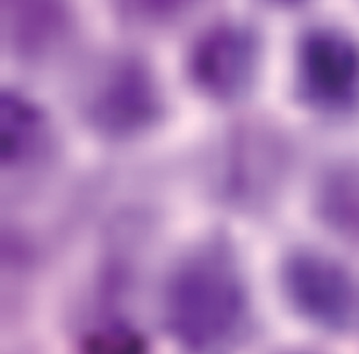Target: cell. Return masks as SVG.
I'll return each instance as SVG.
<instances>
[{"label": "cell", "instance_id": "5b68a950", "mask_svg": "<svg viewBox=\"0 0 359 354\" xmlns=\"http://www.w3.org/2000/svg\"><path fill=\"white\" fill-rule=\"evenodd\" d=\"M252 64L247 36L233 27H217L205 34L192 53V75L209 95L227 98L245 84Z\"/></svg>", "mask_w": 359, "mask_h": 354}, {"label": "cell", "instance_id": "3957f363", "mask_svg": "<svg viewBox=\"0 0 359 354\" xmlns=\"http://www.w3.org/2000/svg\"><path fill=\"white\" fill-rule=\"evenodd\" d=\"M300 77L313 100L342 106L359 89V48L338 32L310 33L300 50Z\"/></svg>", "mask_w": 359, "mask_h": 354}, {"label": "cell", "instance_id": "8992f818", "mask_svg": "<svg viewBox=\"0 0 359 354\" xmlns=\"http://www.w3.org/2000/svg\"><path fill=\"white\" fill-rule=\"evenodd\" d=\"M68 20V0H4L5 33L26 54H40L58 43Z\"/></svg>", "mask_w": 359, "mask_h": 354}, {"label": "cell", "instance_id": "277c9868", "mask_svg": "<svg viewBox=\"0 0 359 354\" xmlns=\"http://www.w3.org/2000/svg\"><path fill=\"white\" fill-rule=\"evenodd\" d=\"M156 110L152 82L145 71L133 64L114 68L95 92L93 119L110 133H133L147 126Z\"/></svg>", "mask_w": 359, "mask_h": 354}, {"label": "cell", "instance_id": "7a4b0ae2", "mask_svg": "<svg viewBox=\"0 0 359 354\" xmlns=\"http://www.w3.org/2000/svg\"><path fill=\"white\" fill-rule=\"evenodd\" d=\"M283 281L290 301L313 322L335 330L359 329V284L339 264L300 253L287 261Z\"/></svg>", "mask_w": 359, "mask_h": 354}, {"label": "cell", "instance_id": "6da1fadb", "mask_svg": "<svg viewBox=\"0 0 359 354\" xmlns=\"http://www.w3.org/2000/svg\"><path fill=\"white\" fill-rule=\"evenodd\" d=\"M245 289L229 251L219 246L189 257L173 275L166 294V324L189 348L220 346L240 327Z\"/></svg>", "mask_w": 359, "mask_h": 354}, {"label": "cell", "instance_id": "9c48e42d", "mask_svg": "<svg viewBox=\"0 0 359 354\" xmlns=\"http://www.w3.org/2000/svg\"><path fill=\"white\" fill-rule=\"evenodd\" d=\"M134 15L144 19H162L184 9L189 0H121Z\"/></svg>", "mask_w": 359, "mask_h": 354}, {"label": "cell", "instance_id": "30bf717a", "mask_svg": "<svg viewBox=\"0 0 359 354\" xmlns=\"http://www.w3.org/2000/svg\"><path fill=\"white\" fill-rule=\"evenodd\" d=\"M280 2H286V4H293V2H300V0H280Z\"/></svg>", "mask_w": 359, "mask_h": 354}, {"label": "cell", "instance_id": "ba28073f", "mask_svg": "<svg viewBox=\"0 0 359 354\" xmlns=\"http://www.w3.org/2000/svg\"><path fill=\"white\" fill-rule=\"evenodd\" d=\"M89 348L92 354H141L142 344L140 340L128 332L111 330L103 332L95 336Z\"/></svg>", "mask_w": 359, "mask_h": 354}, {"label": "cell", "instance_id": "52a82bcc", "mask_svg": "<svg viewBox=\"0 0 359 354\" xmlns=\"http://www.w3.org/2000/svg\"><path fill=\"white\" fill-rule=\"evenodd\" d=\"M46 123L41 112L27 99L6 92L0 99L2 158L8 165L32 157L43 144Z\"/></svg>", "mask_w": 359, "mask_h": 354}]
</instances>
